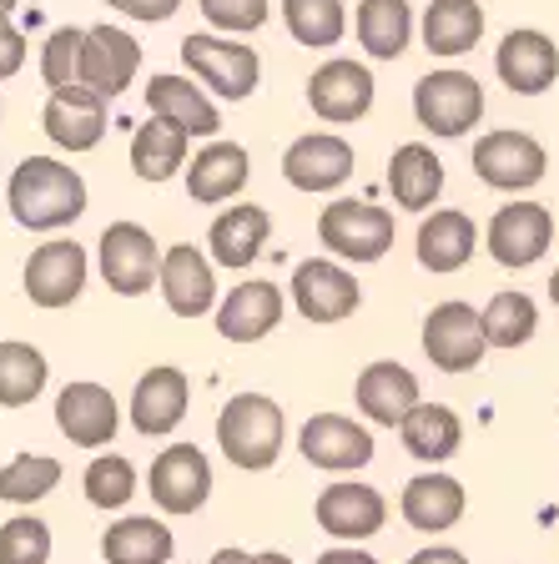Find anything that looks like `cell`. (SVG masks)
<instances>
[{"instance_id": "cell-1", "label": "cell", "mask_w": 559, "mask_h": 564, "mask_svg": "<svg viewBox=\"0 0 559 564\" xmlns=\"http://www.w3.org/2000/svg\"><path fill=\"white\" fill-rule=\"evenodd\" d=\"M6 202L25 232H61L86 212V182L76 166L56 162V156H25L11 172Z\"/></svg>"}, {"instance_id": "cell-2", "label": "cell", "mask_w": 559, "mask_h": 564, "mask_svg": "<svg viewBox=\"0 0 559 564\" xmlns=\"http://www.w3.org/2000/svg\"><path fill=\"white\" fill-rule=\"evenodd\" d=\"M288 444V419L268 393H237L217 413V448L222 458L243 474H262L282 458Z\"/></svg>"}, {"instance_id": "cell-3", "label": "cell", "mask_w": 559, "mask_h": 564, "mask_svg": "<svg viewBox=\"0 0 559 564\" xmlns=\"http://www.w3.org/2000/svg\"><path fill=\"white\" fill-rule=\"evenodd\" d=\"M413 117H419V127L429 137L459 141L484 117V86L469 70H429L413 86Z\"/></svg>"}, {"instance_id": "cell-4", "label": "cell", "mask_w": 559, "mask_h": 564, "mask_svg": "<svg viewBox=\"0 0 559 564\" xmlns=\"http://www.w3.org/2000/svg\"><path fill=\"white\" fill-rule=\"evenodd\" d=\"M96 268L117 297H141L162 282V242L141 223H111L96 242Z\"/></svg>"}, {"instance_id": "cell-5", "label": "cell", "mask_w": 559, "mask_h": 564, "mask_svg": "<svg viewBox=\"0 0 559 564\" xmlns=\"http://www.w3.org/2000/svg\"><path fill=\"white\" fill-rule=\"evenodd\" d=\"M318 242L338 262H378L394 247V212L378 202H327L318 217Z\"/></svg>"}, {"instance_id": "cell-6", "label": "cell", "mask_w": 559, "mask_h": 564, "mask_svg": "<svg viewBox=\"0 0 559 564\" xmlns=\"http://www.w3.org/2000/svg\"><path fill=\"white\" fill-rule=\"evenodd\" d=\"M182 61L186 70L207 86L222 101H247L262 82V56L247 41H222V35H186L182 41Z\"/></svg>"}, {"instance_id": "cell-7", "label": "cell", "mask_w": 559, "mask_h": 564, "mask_svg": "<svg viewBox=\"0 0 559 564\" xmlns=\"http://www.w3.org/2000/svg\"><path fill=\"white\" fill-rule=\"evenodd\" d=\"M474 176L494 192H529L545 182L549 156L529 131H490L474 141Z\"/></svg>"}, {"instance_id": "cell-8", "label": "cell", "mask_w": 559, "mask_h": 564, "mask_svg": "<svg viewBox=\"0 0 559 564\" xmlns=\"http://www.w3.org/2000/svg\"><path fill=\"white\" fill-rule=\"evenodd\" d=\"M423 352H429V364L443 368V373H469V368H479L484 352H490L484 313H474V307L459 303V297L429 307V317H423Z\"/></svg>"}, {"instance_id": "cell-9", "label": "cell", "mask_w": 559, "mask_h": 564, "mask_svg": "<svg viewBox=\"0 0 559 564\" xmlns=\"http://www.w3.org/2000/svg\"><path fill=\"white\" fill-rule=\"evenodd\" d=\"M147 489H152V505L162 514H197L212 499V464L197 444H166L152 458V474H147Z\"/></svg>"}, {"instance_id": "cell-10", "label": "cell", "mask_w": 559, "mask_h": 564, "mask_svg": "<svg viewBox=\"0 0 559 564\" xmlns=\"http://www.w3.org/2000/svg\"><path fill=\"white\" fill-rule=\"evenodd\" d=\"M484 247L499 268H535L555 247V217L539 202H504L484 227Z\"/></svg>"}, {"instance_id": "cell-11", "label": "cell", "mask_w": 559, "mask_h": 564, "mask_svg": "<svg viewBox=\"0 0 559 564\" xmlns=\"http://www.w3.org/2000/svg\"><path fill=\"white\" fill-rule=\"evenodd\" d=\"M25 297H31L35 307H46V313H56V307H71L76 297H82L86 278H92V258H86L82 242H71V237H61V242H41L25 258Z\"/></svg>"}, {"instance_id": "cell-12", "label": "cell", "mask_w": 559, "mask_h": 564, "mask_svg": "<svg viewBox=\"0 0 559 564\" xmlns=\"http://www.w3.org/2000/svg\"><path fill=\"white\" fill-rule=\"evenodd\" d=\"M373 70L363 61H348V56H333L308 76V106H313V117L333 121V127H353L373 111Z\"/></svg>"}, {"instance_id": "cell-13", "label": "cell", "mask_w": 559, "mask_h": 564, "mask_svg": "<svg viewBox=\"0 0 559 564\" xmlns=\"http://www.w3.org/2000/svg\"><path fill=\"white\" fill-rule=\"evenodd\" d=\"M363 303L358 278L343 268L338 258H308L292 272V307L308 317V323H343L353 317Z\"/></svg>"}, {"instance_id": "cell-14", "label": "cell", "mask_w": 559, "mask_h": 564, "mask_svg": "<svg viewBox=\"0 0 559 564\" xmlns=\"http://www.w3.org/2000/svg\"><path fill=\"white\" fill-rule=\"evenodd\" d=\"M192 403V378L176 364H152L131 388V429L141 438H166L182 429Z\"/></svg>"}, {"instance_id": "cell-15", "label": "cell", "mask_w": 559, "mask_h": 564, "mask_svg": "<svg viewBox=\"0 0 559 564\" xmlns=\"http://www.w3.org/2000/svg\"><path fill=\"white\" fill-rule=\"evenodd\" d=\"M298 448L323 474H353L373 464V434L363 423H353L348 413H313L298 434Z\"/></svg>"}, {"instance_id": "cell-16", "label": "cell", "mask_w": 559, "mask_h": 564, "mask_svg": "<svg viewBox=\"0 0 559 564\" xmlns=\"http://www.w3.org/2000/svg\"><path fill=\"white\" fill-rule=\"evenodd\" d=\"M353 166H358V156L338 131H308L282 152V176L298 192H338L353 176Z\"/></svg>"}, {"instance_id": "cell-17", "label": "cell", "mask_w": 559, "mask_h": 564, "mask_svg": "<svg viewBox=\"0 0 559 564\" xmlns=\"http://www.w3.org/2000/svg\"><path fill=\"white\" fill-rule=\"evenodd\" d=\"M41 127L56 141L61 152H92L106 137V96H96L92 86H56L46 96V111H41Z\"/></svg>"}, {"instance_id": "cell-18", "label": "cell", "mask_w": 559, "mask_h": 564, "mask_svg": "<svg viewBox=\"0 0 559 564\" xmlns=\"http://www.w3.org/2000/svg\"><path fill=\"white\" fill-rule=\"evenodd\" d=\"M162 297L176 317H207L217 307V262L192 242H176L162 252Z\"/></svg>"}, {"instance_id": "cell-19", "label": "cell", "mask_w": 559, "mask_h": 564, "mask_svg": "<svg viewBox=\"0 0 559 564\" xmlns=\"http://www.w3.org/2000/svg\"><path fill=\"white\" fill-rule=\"evenodd\" d=\"M494 70L514 96H545L559 82V46L535 25H519L499 41L494 51Z\"/></svg>"}, {"instance_id": "cell-20", "label": "cell", "mask_w": 559, "mask_h": 564, "mask_svg": "<svg viewBox=\"0 0 559 564\" xmlns=\"http://www.w3.org/2000/svg\"><path fill=\"white\" fill-rule=\"evenodd\" d=\"M56 429L71 438V444L82 448H106L117 444V429H121V409L111 399V388L106 383H66L56 399Z\"/></svg>"}, {"instance_id": "cell-21", "label": "cell", "mask_w": 559, "mask_h": 564, "mask_svg": "<svg viewBox=\"0 0 559 564\" xmlns=\"http://www.w3.org/2000/svg\"><path fill=\"white\" fill-rule=\"evenodd\" d=\"M318 529H327L338 544H358V540H373L388 519V499L373 484H327L318 494Z\"/></svg>"}, {"instance_id": "cell-22", "label": "cell", "mask_w": 559, "mask_h": 564, "mask_svg": "<svg viewBox=\"0 0 559 564\" xmlns=\"http://www.w3.org/2000/svg\"><path fill=\"white\" fill-rule=\"evenodd\" d=\"M268 242H272V212L257 207V202H233V207H222L212 217L207 252L217 268H227V272L252 268Z\"/></svg>"}, {"instance_id": "cell-23", "label": "cell", "mask_w": 559, "mask_h": 564, "mask_svg": "<svg viewBox=\"0 0 559 564\" xmlns=\"http://www.w3.org/2000/svg\"><path fill=\"white\" fill-rule=\"evenodd\" d=\"M353 403L368 423H384V429H404V419L423 403L419 393V378L408 373L404 364L384 358V364H368L353 383Z\"/></svg>"}, {"instance_id": "cell-24", "label": "cell", "mask_w": 559, "mask_h": 564, "mask_svg": "<svg viewBox=\"0 0 559 564\" xmlns=\"http://www.w3.org/2000/svg\"><path fill=\"white\" fill-rule=\"evenodd\" d=\"M141 70V46L137 35L117 31V25H92L82 51V86H92L96 96H121Z\"/></svg>"}, {"instance_id": "cell-25", "label": "cell", "mask_w": 559, "mask_h": 564, "mask_svg": "<svg viewBox=\"0 0 559 564\" xmlns=\"http://www.w3.org/2000/svg\"><path fill=\"white\" fill-rule=\"evenodd\" d=\"M282 323V288L268 278L237 282L217 303V333L227 343H262Z\"/></svg>"}, {"instance_id": "cell-26", "label": "cell", "mask_w": 559, "mask_h": 564, "mask_svg": "<svg viewBox=\"0 0 559 564\" xmlns=\"http://www.w3.org/2000/svg\"><path fill=\"white\" fill-rule=\"evenodd\" d=\"M484 242V232L474 227V217L459 207H433L429 217H423L419 227V242H413V252H419V268L423 272H459L469 268V258H474V247Z\"/></svg>"}, {"instance_id": "cell-27", "label": "cell", "mask_w": 559, "mask_h": 564, "mask_svg": "<svg viewBox=\"0 0 559 564\" xmlns=\"http://www.w3.org/2000/svg\"><path fill=\"white\" fill-rule=\"evenodd\" d=\"M247 176H252L247 147H237V141H207V147L186 162V197L217 207V202H233L237 192L247 187Z\"/></svg>"}, {"instance_id": "cell-28", "label": "cell", "mask_w": 559, "mask_h": 564, "mask_svg": "<svg viewBox=\"0 0 559 564\" xmlns=\"http://www.w3.org/2000/svg\"><path fill=\"white\" fill-rule=\"evenodd\" d=\"M464 484L449 479V474H419V479L404 484V499H398V509H404L408 529H419V534H443V529H454L459 519H464Z\"/></svg>"}, {"instance_id": "cell-29", "label": "cell", "mask_w": 559, "mask_h": 564, "mask_svg": "<svg viewBox=\"0 0 559 564\" xmlns=\"http://www.w3.org/2000/svg\"><path fill=\"white\" fill-rule=\"evenodd\" d=\"M186 162H192V131L176 121L152 117L131 131V172L141 182H172L176 172H186Z\"/></svg>"}, {"instance_id": "cell-30", "label": "cell", "mask_w": 559, "mask_h": 564, "mask_svg": "<svg viewBox=\"0 0 559 564\" xmlns=\"http://www.w3.org/2000/svg\"><path fill=\"white\" fill-rule=\"evenodd\" d=\"M147 106H152V117L176 121L192 137H217V127H222L217 101L192 76H152L147 82Z\"/></svg>"}, {"instance_id": "cell-31", "label": "cell", "mask_w": 559, "mask_h": 564, "mask_svg": "<svg viewBox=\"0 0 559 564\" xmlns=\"http://www.w3.org/2000/svg\"><path fill=\"white\" fill-rule=\"evenodd\" d=\"M388 192L404 212H429L443 192V162L433 156V147L423 141H404L388 156Z\"/></svg>"}, {"instance_id": "cell-32", "label": "cell", "mask_w": 559, "mask_h": 564, "mask_svg": "<svg viewBox=\"0 0 559 564\" xmlns=\"http://www.w3.org/2000/svg\"><path fill=\"white\" fill-rule=\"evenodd\" d=\"M419 31L429 56H469L484 41V6L479 0H429Z\"/></svg>"}, {"instance_id": "cell-33", "label": "cell", "mask_w": 559, "mask_h": 564, "mask_svg": "<svg viewBox=\"0 0 559 564\" xmlns=\"http://www.w3.org/2000/svg\"><path fill=\"white\" fill-rule=\"evenodd\" d=\"M176 534L152 514H131L121 524H106L101 560L106 564H172Z\"/></svg>"}, {"instance_id": "cell-34", "label": "cell", "mask_w": 559, "mask_h": 564, "mask_svg": "<svg viewBox=\"0 0 559 564\" xmlns=\"http://www.w3.org/2000/svg\"><path fill=\"white\" fill-rule=\"evenodd\" d=\"M353 31L373 61H398L413 41V6L408 0H358Z\"/></svg>"}, {"instance_id": "cell-35", "label": "cell", "mask_w": 559, "mask_h": 564, "mask_svg": "<svg viewBox=\"0 0 559 564\" xmlns=\"http://www.w3.org/2000/svg\"><path fill=\"white\" fill-rule=\"evenodd\" d=\"M404 448L423 464H443V458H454L459 444H464V419H459L449 403H419V409L404 419Z\"/></svg>"}, {"instance_id": "cell-36", "label": "cell", "mask_w": 559, "mask_h": 564, "mask_svg": "<svg viewBox=\"0 0 559 564\" xmlns=\"http://www.w3.org/2000/svg\"><path fill=\"white\" fill-rule=\"evenodd\" d=\"M51 378L46 352L31 348V343L11 338L0 343V409H25V403L41 399V388Z\"/></svg>"}, {"instance_id": "cell-37", "label": "cell", "mask_w": 559, "mask_h": 564, "mask_svg": "<svg viewBox=\"0 0 559 564\" xmlns=\"http://www.w3.org/2000/svg\"><path fill=\"white\" fill-rule=\"evenodd\" d=\"M282 25L298 46L327 51L348 31V11H343V0H282Z\"/></svg>"}, {"instance_id": "cell-38", "label": "cell", "mask_w": 559, "mask_h": 564, "mask_svg": "<svg viewBox=\"0 0 559 564\" xmlns=\"http://www.w3.org/2000/svg\"><path fill=\"white\" fill-rule=\"evenodd\" d=\"M539 328V307L529 293H494L490 307H484V338H490V348H525L529 338H535Z\"/></svg>"}, {"instance_id": "cell-39", "label": "cell", "mask_w": 559, "mask_h": 564, "mask_svg": "<svg viewBox=\"0 0 559 564\" xmlns=\"http://www.w3.org/2000/svg\"><path fill=\"white\" fill-rule=\"evenodd\" d=\"M82 484H86V505L106 509V514H111V509H127L131 494L141 489V484H137V464H131L127 454H96L92 464H86Z\"/></svg>"}, {"instance_id": "cell-40", "label": "cell", "mask_w": 559, "mask_h": 564, "mask_svg": "<svg viewBox=\"0 0 559 564\" xmlns=\"http://www.w3.org/2000/svg\"><path fill=\"white\" fill-rule=\"evenodd\" d=\"M61 484V458L51 454H15L0 469V499L6 505H35Z\"/></svg>"}, {"instance_id": "cell-41", "label": "cell", "mask_w": 559, "mask_h": 564, "mask_svg": "<svg viewBox=\"0 0 559 564\" xmlns=\"http://www.w3.org/2000/svg\"><path fill=\"white\" fill-rule=\"evenodd\" d=\"M0 564H51V524L15 514L0 524Z\"/></svg>"}, {"instance_id": "cell-42", "label": "cell", "mask_w": 559, "mask_h": 564, "mask_svg": "<svg viewBox=\"0 0 559 564\" xmlns=\"http://www.w3.org/2000/svg\"><path fill=\"white\" fill-rule=\"evenodd\" d=\"M82 51H86V31H76V25L51 31V41L41 46V82L51 91L56 86H76L82 82Z\"/></svg>"}, {"instance_id": "cell-43", "label": "cell", "mask_w": 559, "mask_h": 564, "mask_svg": "<svg viewBox=\"0 0 559 564\" xmlns=\"http://www.w3.org/2000/svg\"><path fill=\"white\" fill-rule=\"evenodd\" d=\"M202 15H207L212 31H227V35H247V31H262L272 15L268 0H197Z\"/></svg>"}, {"instance_id": "cell-44", "label": "cell", "mask_w": 559, "mask_h": 564, "mask_svg": "<svg viewBox=\"0 0 559 564\" xmlns=\"http://www.w3.org/2000/svg\"><path fill=\"white\" fill-rule=\"evenodd\" d=\"M21 66H25V35L15 31L11 11H0V82H11Z\"/></svg>"}, {"instance_id": "cell-45", "label": "cell", "mask_w": 559, "mask_h": 564, "mask_svg": "<svg viewBox=\"0 0 559 564\" xmlns=\"http://www.w3.org/2000/svg\"><path fill=\"white\" fill-rule=\"evenodd\" d=\"M106 6L121 11V15H131V21H147V25L172 21V15L182 11V0H106Z\"/></svg>"}, {"instance_id": "cell-46", "label": "cell", "mask_w": 559, "mask_h": 564, "mask_svg": "<svg viewBox=\"0 0 559 564\" xmlns=\"http://www.w3.org/2000/svg\"><path fill=\"white\" fill-rule=\"evenodd\" d=\"M313 564H378L368 550H358V544H333V550H323Z\"/></svg>"}, {"instance_id": "cell-47", "label": "cell", "mask_w": 559, "mask_h": 564, "mask_svg": "<svg viewBox=\"0 0 559 564\" xmlns=\"http://www.w3.org/2000/svg\"><path fill=\"white\" fill-rule=\"evenodd\" d=\"M408 564H469L464 550H454V544H429V550H419Z\"/></svg>"}, {"instance_id": "cell-48", "label": "cell", "mask_w": 559, "mask_h": 564, "mask_svg": "<svg viewBox=\"0 0 559 564\" xmlns=\"http://www.w3.org/2000/svg\"><path fill=\"white\" fill-rule=\"evenodd\" d=\"M247 560H252V554L237 550V544H233V550H217V554H212V564H247Z\"/></svg>"}, {"instance_id": "cell-49", "label": "cell", "mask_w": 559, "mask_h": 564, "mask_svg": "<svg viewBox=\"0 0 559 564\" xmlns=\"http://www.w3.org/2000/svg\"><path fill=\"white\" fill-rule=\"evenodd\" d=\"M247 564H292V560H288V554H282V550H262V554H252V560H247Z\"/></svg>"}, {"instance_id": "cell-50", "label": "cell", "mask_w": 559, "mask_h": 564, "mask_svg": "<svg viewBox=\"0 0 559 564\" xmlns=\"http://www.w3.org/2000/svg\"><path fill=\"white\" fill-rule=\"evenodd\" d=\"M549 297H555V307H559V268H555V278H549Z\"/></svg>"}, {"instance_id": "cell-51", "label": "cell", "mask_w": 559, "mask_h": 564, "mask_svg": "<svg viewBox=\"0 0 559 564\" xmlns=\"http://www.w3.org/2000/svg\"><path fill=\"white\" fill-rule=\"evenodd\" d=\"M15 6H21V0H0V11H15Z\"/></svg>"}]
</instances>
